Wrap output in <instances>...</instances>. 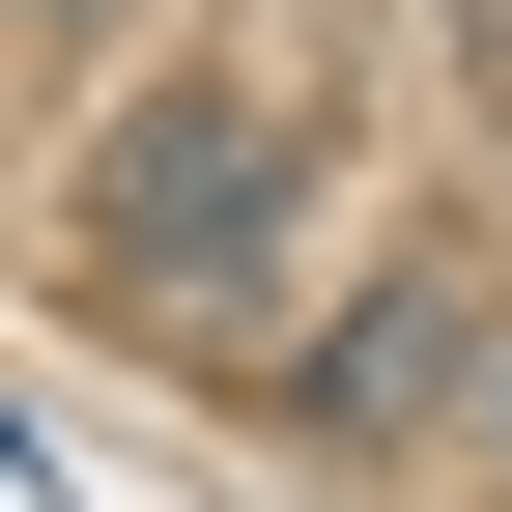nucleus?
Segmentation results:
<instances>
[{"label": "nucleus", "instance_id": "obj_1", "mask_svg": "<svg viewBox=\"0 0 512 512\" xmlns=\"http://www.w3.org/2000/svg\"><path fill=\"white\" fill-rule=\"evenodd\" d=\"M57 29H86V0H57Z\"/></svg>", "mask_w": 512, "mask_h": 512}]
</instances>
